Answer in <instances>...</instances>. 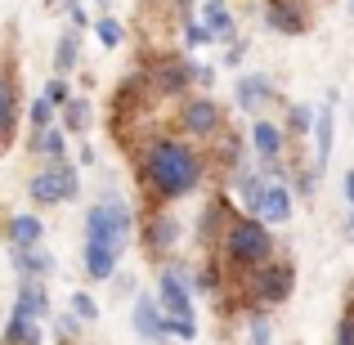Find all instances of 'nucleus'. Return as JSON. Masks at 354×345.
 Listing matches in <instances>:
<instances>
[{
  "label": "nucleus",
  "mask_w": 354,
  "mask_h": 345,
  "mask_svg": "<svg viewBox=\"0 0 354 345\" xmlns=\"http://www.w3.org/2000/svg\"><path fill=\"white\" fill-rule=\"evenodd\" d=\"M95 36H99V45H108V50H117V45L126 41V27H121L113 14H104V18L95 23Z\"/></svg>",
  "instance_id": "b1692460"
},
{
  "label": "nucleus",
  "mask_w": 354,
  "mask_h": 345,
  "mask_svg": "<svg viewBox=\"0 0 354 345\" xmlns=\"http://www.w3.org/2000/svg\"><path fill=\"white\" fill-rule=\"evenodd\" d=\"M180 126L193 139H216V135H225V113H220L216 99H184Z\"/></svg>",
  "instance_id": "423d86ee"
},
{
  "label": "nucleus",
  "mask_w": 354,
  "mask_h": 345,
  "mask_svg": "<svg viewBox=\"0 0 354 345\" xmlns=\"http://www.w3.org/2000/svg\"><path fill=\"white\" fill-rule=\"evenodd\" d=\"M36 242H45L41 216H14L9 220V247H36Z\"/></svg>",
  "instance_id": "dca6fc26"
},
{
  "label": "nucleus",
  "mask_w": 354,
  "mask_h": 345,
  "mask_svg": "<svg viewBox=\"0 0 354 345\" xmlns=\"http://www.w3.org/2000/svg\"><path fill=\"white\" fill-rule=\"evenodd\" d=\"M265 23L274 27L278 36H301V32H310V18H305L301 0H265Z\"/></svg>",
  "instance_id": "6e6552de"
},
{
  "label": "nucleus",
  "mask_w": 354,
  "mask_h": 345,
  "mask_svg": "<svg viewBox=\"0 0 354 345\" xmlns=\"http://www.w3.org/2000/svg\"><path fill=\"white\" fill-rule=\"evenodd\" d=\"M68 14H72V27H86V9H81L77 0H72V5H68Z\"/></svg>",
  "instance_id": "72a5a7b5"
},
{
  "label": "nucleus",
  "mask_w": 354,
  "mask_h": 345,
  "mask_svg": "<svg viewBox=\"0 0 354 345\" xmlns=\"http://www.w3.org/2000/svg\"><path fill=\"white\" fill-rule=\"evenodd\" d=\"M139 175L162 202H171L202 184V157L193 144H180V139H153L139 157Z\"/></svg>",
  "instance_id": "f257e3e1"
},
{
  "label": "nucleus",
  "mask_w": 354,
  "mask_h": 345,
  "mask_svg": "<svg viewBox=\"0 0 354 345\" xmlns=\"http://www.w3.org/2000/svg\"><path fill=\"white\" fill-rule=\"evenodd\" d=\"M77 189H81L77 171L63 166V162L45 166V171H36L32 180H27V193H32V202H41V207H59V202L77 198Z\"/></svg>",
  "instance_id": "20e7f679"
},
{
  "label": "nucleus",
  "mask_w": 354,
  "mask_h": 345,
  "mask_svg": "<svg viewBox=\"0 0 354 345\" xmlns=\"http://www.w3.org/2000/svg\"><path fill=\"white\" fill-rule=\"evenodd\" d=\"M346 198H350V207H354V171L346 175Z\"/></svg>",
  "instance_id": "f704fd0d"
},
{
  "label": "nucleus",
  "mask_w": 354,
  "mask_h": 345,
  "mask_svg": "<svg viewBox=\"0 0 354 345\" xmlns=\"http://www.w3.org/2000/svg\"><path fill=\"white\" fill-rule=\"evenodd\" d=\"M86 242H95V247H108V251H126L130 242V211L121 207V202H99V207H90L86 216Z\"/></svg>",
  "instance_id": "7ed1b4c3"
},
{
  "label": "nucleus",
  "mask_w": 354,
  "mask_h": 345,
  "mask_svg": "<svg viewBox=\"0 0 354 345\" xmlns=\"http://www.w3.org/2000/svg\"><path fill=\"white\" fill-rule=\"evenodd\" d=\"M14 117H18V86H14L9 63H0V148L14 135Z\"/></svg>",
  "instance_id": "f8f14e48"
},
{
  "label": "nucleus",
  "mask_w": 354,
  "mask_h": 345,
  "mask_svg": "<svg viewBox=\"0 0 354 345\" xmlns=\"http://www.w3.org/2000/svg\"><path fill=\"white\" fill-rule=\"evenodd\" d=\"M63 130H54V126H45V130H36V153L45 157V162H63Z\"/></svg>",
  "instance_id": "4be33fe9"
},
{
  "label": "nucleus",
  "mask_w": 354,
  "mask_h": 345,
  "mask_svg": "<svg viewBox=\"0 0 354 345\" xmlns=\"http://www.w3.org/2000/svg\"><path fill=\"white\" fill-rule=\"evenodd\" d=\"M5 341H27V345H36V341H41V323L23 319V314H9V323H5Z\"/></svg>",
  "instance_id": "5701e85b"
},
{
  "label": "nucleus",
  "mask_w": 354,
  "mask_h": 345,
  "mask_svg": "<svg viewBox=\"0 0 354 345\" xmlns=\"http://www.w3.org/2000/svg\"><path fill=\"white\" fill-rule=\"evenodd\" d=\"M54 108H59V104H54L50 95H45V99H36V104H32V126H36V130H45V126L54 121Z\"/></svg>",
  "instance_id": "bb28decb"
},
{
  "label": "nucleus",
  "mask_w": 354,
  "mask_h": 345,
  "mask_svg": "<svg viewBox=\"0 0 354 345\" xmlns=\"http://www.w3.org/2000/svg\"><path fill=\"white\" fill-rule=\"evenodd\" d=\"M175 242H180V220L171 211H153L144 220V247L153 256H166V251H175Z\"/></svg>",
  "instance_id": "1a4fd4ad"
},
{
  "label": "nucleus",
  "mask_w": 354,
  "mask_h": 345,
  "mask_svg": "<svg viewBox=\"0 0 354 345\" xmlns=\"http://www.w3.org/2000/svg\"><path fill=\"white\" fill-rule=\"evenodd\" d=\"M45 95H50V99H54V104H59V108H63V104H68V99H72V95H68V86H63V72H59V77L50 81V86H45Z\"/></svg>",
  "instance_id": "c756f323"
},
{
  "label": "nucleus",
  "mask_w": 354,
  "mask_h": 345,
  "mask_svg": "<svg viewBox=\"0 0 354 345\" xmlns=\"http://www.w3.org/2000/svg\"><path fill=\"white\" fill-rule=\"evenodd\" d=\"M260 216H265L269 225H287V220H292V193H287V184H269Z\"/></svg>",
  "instance_id": "a211bd4d"
},
{
  "label": "nucleus",
  "mask_w": 354,
  "mask_h": 345,
  "mask_svg": "<svg viewBox=\"0 0 354 345\" xmlns=\"http://www.w3.org/2000/svg\"><path fill=\"white\" fill-rule=\"evenodd\" d=\"M238 104L242 108H256V104H269V99H274V86H269V77H238Z\"/></svg>",
  "instance_id": "f3484780"
},
{
  "label": "nucleus",
  "mask_w": 354,
  "mask_h": 345,
  "mask_svg": "<svg viewBox=\"0 0 354 345\" xmlns=\"http://www.w3.org/2000/svg\"><path fill=\"white\" fill-rule=\"evenodd\" d=\"M63 117H68V130H77V135H81V130L90 126V99H77V95H72L68 104H63Z\"/></svg>",
  "instance_id": "393cba45"
},
{
  "label": "nucleus",
  "mask_w": 354,
  "mask_h": 345,
  "mask_svg": "<svg viewBox=\"0 0 354 345\" xmlns=\"http://www.w3.org/2000/svg\"><path fill=\"white\" fill-rule=\"evenodd\" d=\"M81 63V27H68L59 41V50H54V68L59 72H72Z\"/></svg>",
  "instance_id": "aec40b11"
},
{
  "label": "nucleus",
  "mask_w": 354,
  "mask_h": 345,
  "mask_svg": "<svg viewBox=\"0 0 354 345\" xmlns=\"http://www.w3.org/2000/svg\"><path fill=\"white\" fill-rule=\"evenodd\" d=\"M247 337H251V341H269V337H274V328H269V323L256 314V319H251V328H247Z\"/></svg>",
  "instance_id": "2f4dec72"
},
{
  "label": "nucleus",
  "mask_w": 354,
  "mask_h": 345,
  "mask_svg": "<svg viewBox=\"0 0 354 345\" xmlns=\"http://www.w3.org/2000/svg\"><path fill=\"white\" fill-rule=\"evenodd\" d=\"M251 148H256V157H265V162H278V153H283V130H278L274 121H256V126H251Z\"/></svg>",
  "instance_id": "2eb2a0df"
},
{
  "label": "nucleus",
  "mask_w": 354,
  "mask_h": 345,
  "mask_svg": "<svg viewBox=\"0 0 354 345\" xmlns=\"http://www.w3.org/2000/svg\"><path fill=\"white\" fill-rule=\"evenodd\" d=\"M14 314H23V319H32V323H45V319H54V314H50V296H45V287L36 283V278H23V283H18Z\"/></svg>",
  "instance_id": "9b49d317"
},
{
  "label": "nucleus",
  "mask_w": 354,
  "mask_h": 345,
  "mask_svg": "<svg viewBox=\"0 0 354 345\" xmlns=\"http://www.w3.org/2000/svg\"><path fill=\"white\" fill-rule=\"evenodd\" d=\"M72 314H77V319H86V323H95L99 319L95 296H90V292H72Z\"/></svg>",
  "instance_id": "a878e982"
},
{
  "label": "nucleus",
  "mask_w": 354,
  "mask_h": 345,
  "mask_svg": "<svg viewBox=\"0 0 354 345\" xmlns=\"http://www.w3.org/2000/svg\"><path fill=\"white\" fill-rule=\"evenodd\" d=\"M287 121H292V135H310V130H314L310 108H292V117H287Z\"/></svg>",
  "instance_id": "c85d7f7f"
},
{
  "label": "nucleus",
  "mask_w": 354,
  "mask_h": 345,
  "mask_svg": "<svg viewBox=\"0 0 354 345\" xmlns=\"http://www.w3.org/2000/svg\"><path fill=\"white\" fill-rule=\"evenodd\" d=\"M95 5H99V9H108V0H95Z\"/></svg>",
  "instance_id": "c9c22d12"
},
{
  "label": "nucleus",
  "mask_w": 354,
  "mask_h": 345,
  "mask_svg": "<svg viewBox=\"0 0 354 345\" xmlns=\"http://www.w3.org/2000/svg\"><path fill=\"white\" fill-rule=\"evenodd\" d=\"M157 287H162V305H166V314H175V319H193L189 283H184V274H180V269H162Z\"/></svg>",
  "instance_id": "9d476101"
},
{
  "label": "nucleus",
  "mask_w": 354,
  "mask_h": 345,
  "mask_svg": "<svg viewBox=\"0 0 354 345\" xmlns=\"http://www.w3.org/2000/svg\"><path fill=\"white\" fill-rule=\"evenodd\" d=\"M337 341L354 345V314H346V319H341V328H337Z\"/></svg>",
  "instance_id": "473e14b6"
},
{
  "label": "nucleus",
  "mask_w": 354,
  "mask_h": 345,
  "mask_svg": "<svg viewBox=\"0 0 354 345\" xmlns=\"http://www.w3.org/2000/svg\"><path fill=\"white\" fill-rule=\"evenodd\" d=\"M332 135H337V121H332V99H328V108H319V117H314V166H328Z\"/></svg>",
  "instance_id": "4468645a"
},
{
  "label": "nucleus",
  "mask_w": 354,
  "mask_h": 345,
  "mask_svg": "<svg viewBox=\"0 0 354 345\" xmlns=\"http://www.w3.org/2000/svg\"><path fill=\"white\" fill-rule=\"evenodd\" d=\"M225 256L242 269H256L274 256V233H269V220L265 216H238L225 225Z\"/></svg>",
  "instance_id": "f03ea898"
},
{
  "label": "nucleus",
  "mask_w": 354,
  "mask_h": 345,
  "mask_svg": "<svg viewBox=\"0 0 354 345\" xmlns=\"http://www.w3.org/2000/svg\"><path fill=\"white\" fill-rule=\"evenodd\" d=\"M265 193H269V184L260 180V175H242V184H238L242 211H251V216H260V211H265Z\"/></svg>",
  "instance_id": "412c9836"
},
{
  "label": "nucleus",
  "mask_w": 354,
  "mask_h": 345,
  "mask_svg": "<svg viewBox=\"0 0 354 345\" xmlns=\"http://www.w3.org/2000/svg\"><path fill=\"white\" fill-rule=\"evenodd\" d=\"M350 14H354V0H350Z\"/></svg>",
  "instance_id": "e433bc0d"
},
{
  "label": "nucleus",
  "mask_w": 354,
  "mask_h": 345,
  "mask_svg": "<svg viewBox=\"0 0 354 345\" xmlns=\"http://www.w3.org/2000/svg\"><path fill=\"white\" fill-rule=\"evenodd\" d=\"M202 23L211 27V41H234V14L225 9V0H207V18Z\"/></svg>",
  "instance_id": "6ab92c4d"
},
{
  "label": "nucleus",
  "mask_w": 354,
  "mask_h": 345,
  "mask_svg": "<svg viewBox=\"0 0 354 345\" xmlns=\"http://www.w3.org/2000/svg\"><path fill=\"white\" fill-rule=\"evenodd\" d=\"M166 305L157 301V296H148V292H139L135 296V332L144 341H166Z\"/></svg>",
  "instance_id": "0eeeda50"
},
{
  "label": "nucleus",
  "mask_w": 354,
  "mask_h": 345,
  "mask_svg": "<svg viewBox=\"0 0 354 345\" xmlns=\"http://www.w3.org/2000/svg\"><path fill=\"white\" fill-rule=\"evenodd\" d=\"M81 323H86V319H68V314H63V319H59V341L81 337Z\"/></svg>",
  "instance_id": "7c9ffc66"
},
{
  "label": "nucleus",
  "mask_w": 354,
  "mask_h": 345,
  "mask_svg": "<svg viewBox=\"0 0 354 345\" xmlns=\"http://www.w3.org/2000/svg\"><path fill=\"white\" fill-rule=\"evenodd\" d=\"M207 41H211L207 23H184V45H189V50H198V45H207Z\"/></svg>",
  "instance_id": "cd10ccee"
},
{
  "label": "nucleus",
  "mask_w": 354,
  "mask_h": 345,
  "mask_svg": "<svg viewBox=\"0 0 354 345\" xmlns=\"http://www.w3.org/2000/svg\"><path fill=\"white\" fill-rule=\"evenodd\" d=\"M14 269L23 278H45L54 269V256L41 247V242H36V247H14Z\"/></svg>",
  "instance_id": "ddd939ff"
},
{
  "label": "nucleus",
  "mask_w": 354,
  "mask_h": 345,
  "mask_svg": "<svg viewBox=\"0 0 354 345\" xmlns=\"http://www.w3.org/2000/svg\"><path fill=\"white\" fill-rule=\"evenodd\" d=\"M296 287V269L292 265H256L251 269V301L256 305H283Z\"/></svg>",
  "instance_id": "39448f33"
}]
</instances>
